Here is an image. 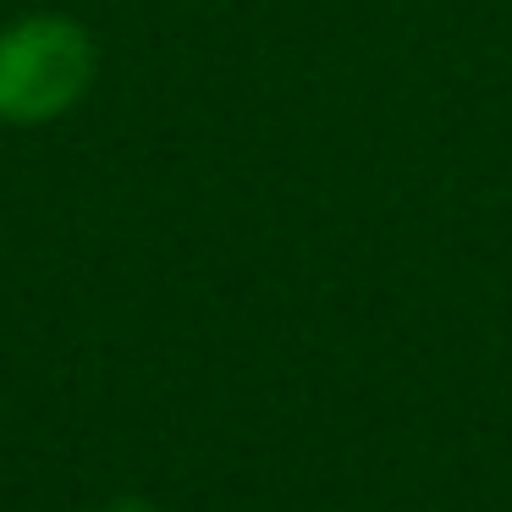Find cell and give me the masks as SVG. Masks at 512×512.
<instances>
[{
	"label": "cell",
	"mask_w": 512,
	"mask_h": 512,
	"mask_svg": "<svg viewBox=\"0 0 512 512\" xmlns=\"http://www.w3.org/2000/svg\"><path fill=\"white\" fill-rule=\"evenodd\" d=\"M100 83V39L83 17L34 6L0 23V127L34 133L72 116Z\"/></svg>",
	"instance_id": "6da1fadb"
},
{
	"label": "cell",
	"mask_w": 512,
	"mask_h": 512,
	"mask_svg": "<svg viewBox=\"0 0 512 512\" xmlns=\"http://www.w3.org/2000/svg\"><path fill=\"white\" fill-rule=\"evenodd\" d=\"M105 512H160V507H155V501H144V496H116Z\"/></svg>",
	"instance_id": "7a4b0ae2"
}]
</instances>
